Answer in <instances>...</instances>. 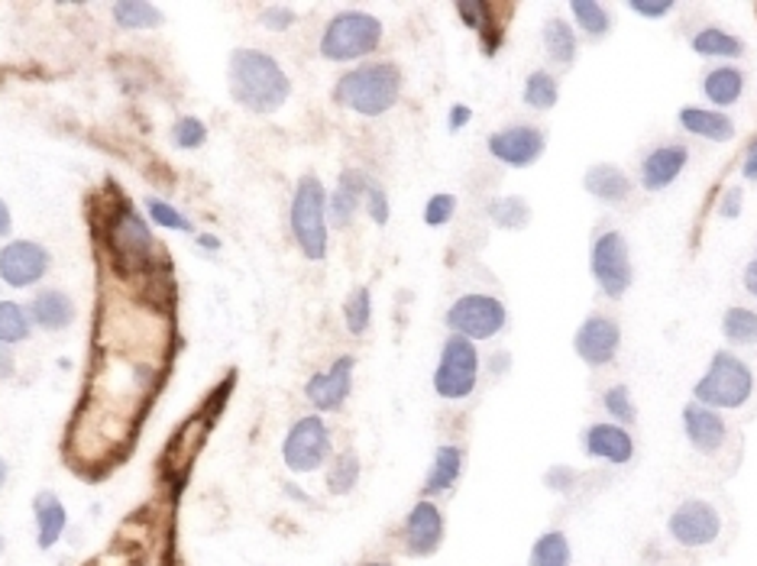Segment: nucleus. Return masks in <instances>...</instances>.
Wrapping results in <instances>:
<instances>
[{
	"instance_id": "f257e3e1",
	"label": "nucleus",
	"mask_w": 757,
	"mask_h": 566,
	"mask_svg": "<svg viewBox=\"0 0 757 566\" xmlns=\"http://www.w3.org/2000/svg\"><path fill=\"white\" fill-rule=\"evenodd\" d=\"M231 97L249 114H276L291 94V79L279 62L259 49H237L227 65Z\"/></svg>"
},
{
	"instance_id": "f03ea898",
	"label": "nucleus",
	"mask_w": 757,
	"mask_h": 566,
	"mask_svg": "<svg viewBox=\"0 0 757 566\" xmlns=\"http://www.w3.org/2000/svg\"><path fill=\"white\" fill-rule=\"evenodd\" d=\"M401 72L396 62H369L340 75L334 84V101L359 117H382L399 104Z\"/></svg>"
},
{
	"instance_id": "7ed1b4c3",
	"label": "nucleus",
	"mask_w": 757,
	"mask_h": 566,
	"mask_svg": "<svg viewBox=\"0 0 757 566\" xmlns=\"http://www.w3.org/2000/svg\"><path fill=\"white\" fill-rule=\"evenodd\" d=\"M104 246L120 276H140L153 266V249H156L153 230L126 204H120L111 220L104 224Z\"/></svg>"
},
{
	"instance_id": "20e7f679",
	"label": "nucleus",
	"mask_w": 757,
	"mask_h": 566,
	"mask_svg": "<svg viewBox=\"0 0 757 566\" xmlns=\"http://www.w3.org/2000/svg\"><path fill=\"white\" fill-rule=\"evenodd\" d=\"M755 392V372L745 360L728 350H718L703 379L693 385V402L703 408H741Z\"/></svg>"
},
{
	"instance_id": "39448f33",
	"label": "nucleus",
	"mask_w": 757,
	"mask_h": 566,
	"mask_svg": "<svg viewBox=\"0 0 757 566\" xmlns=\"http://www.w3.org/2000/svg\"><path fill=\"white\" fill-rule=\"evenodd\" d=\"M291 237H295L305 259L320 263L327 256V192L315 175H305L295 188Z\"/></svg>"
},
{
	"instance_id": "423d86ee",
	"label": "nucleus",
	"mask_w": 757,
	"mask_h": 566,
	"mask_svg": "<svg viewBox=\"0 0 757 566\" xmlns=\"http://www.w3.org/2000/svg\"><path fill=\"white\" fill-rule=\"evenodd\" d=\"M382 42V20L362 10L337 13L324 37H320V55L327 62H357L362 55L376 52Z\"/></svg>"
},
{
	"instance_id": "0eeeda50",
	"label": "nucleus",
	"mask_w": 757,
	"mask_h": 566,
	"mask_svg": "<svg viewBox=\"0 0 757 566\" xmlns=\"http://www.w3.org/2000/svg\"><path fill=\"white\" fill-rule=\"evenodd\" d=\"M479 375L477 343L467 337H447L440 347V363L434 369V392L447 402H460L473 395Z\"/></svg>"
},
{
	"instance_id": "6e6552de",
	"label": "nucleus",
	"mask_w": 757,
	"mask_h": 566,
	"mask_svg": "<svg viewBox=\"0 0 757 566\" xmlns=\"http://www.w3.org/2000/svg\"><path fill=\"white\" fill-rule=\"evenodd\" d=\"M330 428L324 424L320 414H308V418H298L291 424V431L285 434V444H282V463L291 470V473H315L327 463L330 456Z\"/></svg>"
},
{
	"instance_id": "1a4fd4ad",
	"label": "nucleus",
	"mask_w": 757,
	"mask_h": 566,
	"mask_svg": "<svg viewBox=\"0 0 757 566\" xmlns=\"http://www.w3.org/2000/svg\"><path fill=\"white\" fill-rule=\"evenodd\" d=\"M509 321V311L499 298L492 295H463L450 305L447 311V327L457 333V337H467V340H489L495 337L502 327Z\"/></svg>"
},
{
	"instance_id": "9d476101",
	"label": "nucleus",
	"mask_w": 757,
	"mask_h": 566,
	"mask_svg": "<svg viewBox=\"0 0 757 566\" xmlns=\"http://www.w3.org/2000/svg\"><path fill=\"white\" fill-rule=\"evenodd\" d=\"M590 269L593 279L602 288V295L608 298H622L632 285V253L628 243L618 230H605L599 234L590 253Z\"/></svg>"
},
{
	"instance_id": "9b49d317",
	"label": "nucleus",
	"mask_w": 757,
	"mask_h": 566,
	"mask_svg": "<svg viewBox=\"0 0 757 566\" xmlns=\"http://www.w3.org/2000/svg\"><path fill=\"white\" fill-rule=\"evenodd\" d=\"M52 256L42 243L13 240L0 249V282L10 288H33L49 276Z\"/></svg>"
},
{
	"instance_id": "f8f14e48",
	"label": "nucleus",
	"mask_w": 757,
	"mask_h": 566,
	"mask_svg": "<svg viewBox=\"0 0 757 566\" xmlns=\"http://www.w3.org/2000/svg\"><path fill=\"white\" fill-rule=\"evenodd\" d=\"M667 531H671V537L677 541L679 547H709L718 537V531H722V518H718V512L709 502L686 498L674 508Z\"/></svg>"
},
{
	"instance_id": "ddd939ff",
	"label": "nucleus",
	"mask_w": 757,
	"mask_h": 566,
	"mask_svg": "<svg viewBox=\"0 0 757 566\" xmlns=\"http://www.w3.org/2000/svg\"><path fill=\"white\" fill-rule=\"evenodd\" d=\"M548 150V140L538 126H528V123H515V126H505L499 133L489 136V153L492 159L505 162L512 168H528L534 162L544 156Z\"/></svg>"
},
{
	"instance_id": "4468645a",
	"label": "nucleus",
	"mask_w": 757,
	"mask_h": 566,
	"mask_svg": "<svg viewBox=\"0 0 757 566\" xmlns=\"http://www.w3.org/2000/svg\"><path fill=\"white\" fill-rule=\"evenodd\" d=\"M622 347V330L612 318H602V315H593L586 321L576 327V337H573V350L576 357L586 366H605L615 360Z\"/></svg>"
},
{
	"instance_id": "2eb2a0df",
	"label": "nucleus",
	"mask_w": 757,
	"mask_h": 566,
	"mask_svg": "<svg viewBox=\"0 0 757 566\" xmlns=\"http://www.w3.org/2000/svg\"><path fill=\"white\" fill-rule=\"evenodd\" d=\"M443 544V515L431 498H421L405 518V550L411 557H431Z\"/></svg>"
},
{
	"instance_id": "dca6fc26",
	"label": "nucleus",
	"mask_w": 757,
	"mask_h": 566,
	"mask_svg": "<svg viewBox=\"0 0 757 566\" xmlns=\"http://www.w3.org/2000/svg\"><path fill=\"white\" fill-rule=\"evenodd\" d=\"M354 366H357L354 357H340L327 372L311 375L308 385H305L308 402L315 404L318 411H337L340 404L350 399V389H354Z\"/></svg>"
},
{
	"instance_id": "f3484780",
	"label": "nucleus",
	"mask_w": 757,
	"mask_h": 566,
	"mask_svg": "<svg viewBox=\"0 0 757 566\" xmlns=\"http://www.w3.org/2000/svg\"><path fill=\"white\" fill-rule=\"evenodd\" d=\"M689 162V150L683 143H671V146H657L651 150L644 162H641V185L647 192H664L679 178V172Z\"/></svg>"
},
{
	"instance_id": "a211bd4d",
	"label": "nucleus",
	"mask_w": 757,
	"mask_h": 566,
	"mask_svg": "<svg viewBox=\"0 0 757 566\" xmlns=\"http://www.w3.org/2000/svg\"><path fill=\"white\" fill-rule=\"evenodd\" d=\"M683 431H686V441L696 446L699 453H718L725 446V438H728V428H725L722 414L696 402L683 408Z\"/></svg>"
},
{
	"instance_id": "6ab92c4d",
	"label": "nucleus",
	"mask_w": 757,
	"mask_h": 566,
	"mask_svg": "<svg viewBox=\"0 0 757 566\" xmlns=\"http://www.w3.org/2000/svg\"><path fill=\"white\" fill-rule=\"evenodd\" d=\"M583 450L593 460L622 466V463H628L635 456V441H632V434L622 424H593L583 434Z\"/></svg>"
},
{
	"instance_id": "aec40b11",
	"label": "nucleus",
	"mask_w": 757,
	"mask_h": 566,
	"mask_svg": "<svg viewBox=\"0 0 757 566\" xmlns=\"http://www.w3.org/2000/svg\"><path fill=\"white\" fill-rule=\"evenodd\" d=\"M27 315L42 330H65L75 323V301L62 288H40L27 305Z\"/></svg>"
},
{
	"instance_id": "412c9836",
	"label": "nucleus",
	"mask_w": 757,
	"mask_h": 566,
	"mask_svg": "<svg viewBox=\"0 0 757 566\" xmlns=\"http://www.w3.org/2000/svg\"><path fill=\"white\" fill-rule=\"evenodd\" d=\"M366 188H369V178L357 172V168H347L334 188V195H327V214L334 217L337 227H350L354 217H357L359 202L366 198Z\"/></svg>"
},
{
	"instance_id": "4be33fe9",
	"label": "nucleus",
	"mask_w": 757,
	"mask_h": 566,
	"mask_svg": "<svg viewBox=\"0 0 757 566\" xmlns=\"http://www.w3.org/2000/svg\"><path fill=\"white\" fill-rule=\"evenodd\" d=\"M583 188L605 204H622L628 195H632V178L612 165V162H599V165H590L586 175H583Z\"/></svg>"
},
{
	"instance_id": "5701e85b",
	"label": "nucleus",
	"mask_w": 757,
	"mask_h": 566,
	"mask_svg": "<svg viewBox=\"0 0 757 566\" xmlns=\"http://www.w3.org/2000/svg\"><path fill=\"white\" fill-rule=\"evenodd\" d=\"M33 518H37V544H40V550L55 547L59 537L65 534V525H69V512H65L62 498L55 492H40L33 498Z\"/></svg>"
},
{
	"instance_id": "b1692460",
	"label": "nucleus",
	"mask_w": 757,
	"mask_h": 566,
	"mask_svg": "<svg viewBox=\"0 0 757 566\" xmlns=\"http://www.w3.org/2000/svg\"><path fill=\"white\" fill-rule=\"evenodd\" d=\"M679 126L699 140H709V143H728L735 140V123L728 114L722 111H709V107H683L679 111Z\"/></svg>"
},
{
	"instance_id": "393cba45",
	"label": "nucleus",
	"mask_w": 757,
	"mask_h": 566,
	"mask_svg": "<svg viewBox=\"0 0 757 566\" xmlns=\"http://www.w3.org/2000/svg\"><path fill=\"white\" fill-rule=\"evenodd\" d=\"M460 473H463V450L453 444L438 446L434 463H431V473H428L424 488H421L424 498H434V495L450 492V488L457 485V480H460Z\"/></svg>"
},
{
	"instance_id": "a878e982",
	"label": "nucleus",
	"mask_w": 757,
	"mask_h": 566,
	"mask_svg": "<svg viewBox=\"0 0 757 566\" xmlns=\"http://www.w3.org/2000/svg\"><path fill=\"white\" fill-rule=\"evenodd\" d=\"M703 94L706 101H713L716 107H732L741 94H745V75L732 65H722V69H713L706 72L703 79Z\"/></svg>"
},
{
	"instance_id": "bb28decb",
	"label": "nucleus",
	"mask_w": 757,
	"mask_h": 566,
	"mask_svg": "<svg viewBox=\"0 0 757 566\" xmlns=\"http://www.w3.org/2000/svg\"><path fill=\"white\" fill-rule=\"evenodd\" d=\"M111 13H114V23L123 30H156L165 23V13L146 0H120L111 7Z\"/></svg>"
},
{
	"instance_id": "cd10ccee",
	"label": "nucleus",
	"mask_w": 757,
	"mask_h": 566,
	"mask_svg": "<svg viewBox=\"0 0 757 566\" xmlns=\"http://www.w3.org/2000/svg\"><path fill=\"white\" fill-rule=\"evenodd\" d=\"M492 3H482V0H467V3H457V13H460V20L470 27V30H477L479 37H482V45H485V52L492 55L495 49H499V42H502V30H495L492 23Z\"/></svg>"
},
{
	"instance_id": "c85d7f7f",
	"label": "nucleus",
	"mask_w": 757,
	"mask_h": 566,
	"mask_svg": "<svg viewBox=\"0 0 757 566\" xmlns=\"http://www.w3.org/2000/svg\"><path fill=\"white\" fill-rule=\"evenodd\" d=\"M693 52L696 55H709V59H738V55H745V42L732 37V33H725V30L709 27V30H699L693 37Z\"/></svg>"
},
{
	"instance_id": "c756f323",
	"label": "nucleus",
	"mask_w": 757,
	"mask_h": 566,
	"mask_svg": "<svg viewBox=\"0 0 757 566\" xmlns=\"http://www.w3.org/2000/svg\"><path fill=\"white\" fill-rule=\"evenodd\" d=\"M573 554H570V541L563 531H548L534 541L528 566H570Z\"/></svg>"
},
{
	"instance_id": "7c9ffc66",
	"label": "nucleus",
	"mask_w": 757,
	"mask_h": 566,
	"mask_svg": "<svg viewBox=\"0 0 757 566\" xmlns=\"http://www.w3.org/2000/svg\"><path fill=\"white\" fill-rule=\"evenodd\" d=\"M544 49H548V55L554 62L570 65L576 59V33H573V27L566 20H560V17L548 20L544 23Z\"/></svg>"
},
{
	"instance_id": "2f4dec72",
	"label": "nucleus",
	"mask_w": 757,
	"mask_h": 566,
	"mask_svg": "<svg viewBox=\"0 0 757 566\" xmlns=\"http://www.w3.org/2000/svg\"><path fill=\"white\" fill-rule=\"evenodd\" d=\"M722 337L735 347H755L757 343V311L751 308H728L722 318Z\"/></svg>"
},
{
	"instance_id": "473e14b6",
	"label": "nucleus",
	"mask_w": 757,
	"mask_h": 566,
	"mask_svg": "<svg viewBox=\"0 0 757 566\" xmlns=\"http://www.w3.org/2000/svg\"><path fill=\"white\" fill-rule=\"evenodd\" d=\"M33 330V321L23 305L17 301H0V347L23 343Z\"/></svg>"
},
{
	"instance_id": "72a5a7b5",
	"label": "nucleus",
	"mask_w": 757,
	"mask_h": 566,
	"mask_svg": "<svg viewBox=\"0 0 757 566\" xmlns=\"http://www.w3.org/2000/svg\"><path fill=\"white\" fill-rule=\"evenodd\" d=\"M485 210H489V220L502 230H521L531 220V207L524 198H495Z\"/></svg>"
},
{
	"instance_id": "f704fd0d",
	"label": "nucleus",
	"mask_w": 757,
	"mask_h": 566,
	"mask_svg": "<svg viewBox=\"0 0 757 566\" xmlns=\"http://www.w3.org/2000/svg\"><path fill=\"white\" fill-rule=\"evenodd\" d=\"M570 13H573V20L580 23V30H583L586 37H605V33L612 30L608 10H605L602 3H596V0H573V3H570Z\"/></svg>"
},
{
	"instance_id": "c9c22d12",
	"label": "nucleus",
	"mask_w": 757,
	"mask_h": 566,
	"mask_svg": "<svg viewBox=\"0 0 757 566\" xmlns=\"http://www.w3.org/2000/svg\"><path fill=\"white\" fill-rule=\"evenodd\" d=\"M557 97L560 88L554 75H548V72H531L528 75V81H524V104L531 111H551L557 104Z\"/></svg>"
},
{
	"instance_id": "e433bc0d",
	"label": "nucleus",
	"mask_w": 757,
	"mask_h": 566,
	"mask_svg": "<svg viewBox=\"0 0 757 566\" xmlns=\"http://www.w3.org/2000/svg\"><path fill=\"white\" fill-rule=\"evenodd\" d=\"M359 483V456L357 453H340L327 473V488L334 495H350Z\"/></svg>"
},
{
	"instance_id": "4c0bfd02",
	"label": "nucleus",
	"mask_w": 757,
	"mask_h": 566,
	"mask_svg": "<svg viewBox=\"0 0 757 566\" xmlns=\"http://www.w3.org/2000/svg\"><path fill=\"white\" fill-rule=\"evenodd\" d=\"M344 321H347V330L350 333H362L369 321H372V295L369 288H354L347 305H344Z\"/></svg>"
},
{
	"instance_id": "58836bf2",
	"label": "nucleus",
	"mask_w": 757,
	"mask_h": 566,
	"mask_svg": "<svg viewBox=\"0 0 757 566\" xmlns=\"http://www.w3.org/2000/svg\"><path fill=\"white\" fill-rule=\"evenodd\" d=\"M146 210H150V217H153V224H156V227H165V230H182V234H195V224H192L185 214H178L172 204L162 202V198H150V202H146Z\"/></svg>"
},
{
	"instance_id": "ea45409f",
	"label": "nucleus",
	"mask_w": 757,
	"mask_h": 566,
	"mask_svg": "<svg viewBox=\"0 0 757 566\" xmlns=\"http://www.w3.org/2000/svg\"><path fill=\"white\" fill-rule=\"evenodd\" d=\"M172 143L178 146V150H201L204 143H207V126H204V121H198V117H178V123H175V130H172Z\"/></svg>"
},
{
	"instance_id": "a19ab883",
	"label": "nucleus",
	"mask_w": 757,
	"mask_h": 566,
	"mask_svg": "<svg viewBox=\"0 0 757 566\" xmlns=\"http://www.w3.org/2000/svg\"><path fill=\"white\" fill-rule=\"evenodd\" d=\"M602 404H605V411H608L615 421H622V424H635V418H638L635 402H632V395H628V385H612V389L602 395Z\"/></svg>"
},
{
	"instance_id": "79ce46f5",
	"label": "nucleus",
	"mask_w": 757,
	"mask_h": 566,
	"mask_svg": "<svg viewBox=\"0 0 757 566\" xmlns=\"http://www.w3.org/2000/svg\"><path fill=\"white\" fill-rule=\"evenodd\" d=\"M457 214V198L453 195H434L431 202L424 204V224L428 227H443L450 224Z\"/></svg>"
},
{
	"instance_id": "37998d69",
	"label": "nucleus",
	"mask_w": 757,
	"mask_h": 566,
	"mask_svg": "<svg viewBox=\"0 0 757 566\" xmlns=\"http://www.w3.org/2000/svg\"><path fill=\"white\" fill-rule=\"evenodd\" d=\"M362 202H366V210H369V220H372V224H379V227L389 224V195H386L376 182H369Z\"/></svg>"
},
{
	"instance_id": "c03bdc74",
	"label": "nucleus",
	"mask_w": 757,
	"mask_h": 566,
	"mask_svg": "<svg viewBox=\"0 0 757 566\" xmlns=\"http://www.w3.org/2000/svg\"><path fill=\"white\" fill-rule=\"evenodd\" d=\"M259 23H263L266 30H273V33H282V30H288V27L295 23V10H291V7H282V3L266 7L263 17H259Z\"/></svg>"
},
{
	"instance_id": "a18cd8bd",
	"label": "nucleus",
	"mask_w": 757,
	"mask_h": 566,
	"mask_svg": "<svg viewBox=\"0 0 757 566\" xmlns=\"http://www.w3.org/2000/svg\"><path fill=\"white\" fill-rule=\"evenodd\" d=\"M628 7H632L638 17H647V20H661V17H667V13L674 10L671 0H632Z\"/></svg>"
},
{
	"instance_id": "49530a36",
	"label": "nucleus",
	"mask_w": 757,
	"mask_h": 566,
	"mask_svg": "<svg viewBox=\"0 0 757 566\" xmlns=\"http://www.w3.org/2000/svg\"><path fill=\"white\" fill-rule=\"evenodd\" d=\"M722 217H738L741 214V188H728L722 195V207H718Z\"/></svg>"
},
{
	"instance_id": "de8ad7c7",
	"label": "nucleus",
	"mask_w": 757,
	"mask_h": 566,
	"mask_svg": "<svg viewBox=\"0 0 757 566\" xmlns=\"http://www.w3.org/2000/svg\"><path fill=\"white\" fill-rule=\"evenodd\" d=\"M544 483L551 485L554 492H566L570 483H573V470H570V466H557V470H551V473L544 476Z\"/></svg>"
},
{
	"instance_id": "09e8293b",
	"label": "nucleus",
	"mask_w": 757,
	"mask_h": 566,
	"mask_svg": "<svg viewBox=\"0 0 757 566\" xmlns=\"http://www.w3.org/2000/svg\"><path fill=\"white\" fill-rule=\"evenodd\" d=\"M473 121V111L470 107H463V104H457V107H450V117H447V126H450V133H460L467 123Z\"/></svg>"
},
{
	"instance_id": "8fccbe9b",
	"label": "nucleus",
	"mask_w": 757,
	"mask_h": 566,
	"mask_svg": "<svg viewBox=\"0 0 757 566\" xmlns=\"http://www.w3.org/2000/svg\"><path fill=\"white\" fill-rule=\"evenodd\" d=\"M13 372H17V357L10 353V347H0V382L13 379Z\"/></svg>"
},
{
	"instance_id": "3c124183",
	"label": "nucleus",
	"mask_w": 757,
	"mask_h": 566,
	"mask_svg": "<svg viewBox=\"0 0 757 566\" xmlns=\"http://www.w3.org/2000/svg\"><path fill=\"white\" fill-rule=\"evenodd\" d=\"M741 175H745L748 182H757V140L751 143V150L745 153V162H741Z\"/></svg>"
},
{
	"instance_id": "603ef678",
	"label": "nucleus",
	"mask_w": 757,
	"mask_h": 566,
	"mask_svg": "<svg viewBox=\"0 0 757 566\" xmlns=\"http://www.w3.org/2000/svg\"><path fill=\"white\" fill-rule=\"evenodd\" d=\"M745 288H748V295L757 298V253L751 256V263L745 266Z\"/></svg>"
},
{
	"instance_id": "864d4df0",
	"label": "nucleus",
	"mask_w": 757,
	"mask_h": 566,
	"mask_svg": "<svg viewBox=\"0 0 757 566\" xmlns=\"http://www.w3.org/2000/svg\"><path fill=\"white\" fill-rule=\"evenodd\" d=\"M10 230H13V217H10V207L0 202V240H3V237H10Z\"/></svg>"
},
{
	"instance_id": "5fc2aeb1",
	"label": "nucleus",
	"mask_w": 757,
	"mask_h": 566,
	"mask_svg": "<svg viewBox=\"0 0 757 566\" xmlns=\"http://www.w3.org/2000/svg\"><path fill=\"white\" fill-rule=\"evenodd\" d=\"M198 243L201 246H207V249H221V240H217V237H211V234H201Z\"/></svg>"
},
{
	"instance_id": "6e6d98bb",
	"label": "nucleus",
	"mask_w": 757,
	"mask_h": 566,
	"mask_svg": "<svg viewBox=\"0 0 757 566\" xmlns=\"http://www.w3.org/2000/svg\"><path fill=\"white\" fill-rule=\"evenodd\" d=\"M7 476H10V466H7V463L0 460V485L7 483Z\"/></svg>"
},
{
	"instance_id": "4d7b16f0",
	"label": "nucleus",
	"mask_w": 757,
	"mask_h": 566,
	"mask_svg": "<svg viewBox=\"0 0 757 566\" xmlns=\"http://www.w3.org/2000/svg\"><path fill=\"white\" fill-rule=\"evenodd\" d=\"M362 566H396V564H382V560H372V564H362Z\"/></svg>"
},
{
	"instance_id": "13d9d810",
	"label": "nucleus",
	"mask_w": 757,
	"mask_h": 566,
	"mask_svg": "<svg viewBox=\"0 0 757 566\" xmlns=\"http://www.w3.org/2000/svg\"><path fill=\"white\" fill-rule=\"evenodd\" d=\"M0 554H3V537H0Z\"/></svg>"
}]
</instances>
